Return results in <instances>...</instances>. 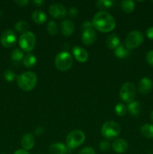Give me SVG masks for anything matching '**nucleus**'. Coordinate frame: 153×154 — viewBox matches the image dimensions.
I'll return each instance as SVG.
<instances>
[{
  "mask_svg": "<svg viewBox=\"0 0 153 154\" xmlns=\"http://www.w3.org/2000/svg\"><path fill=\"white\" fill-rule=\"evenodd\" d=\"M44 132V129L42 126H38V127L36 128L35 129V135H41Z\"/></svg>",
  "mask_w": 153,
  "mask_h": 154,
  "instance_id": "38",
  "label": "nucleus"
},
{
  "mask_svg": "<svg viewBox=\"0 0 153 154\" xmlns=\"http://www.w3.org/2000/svg\"><path fill=\"white\" fill-rule=\"evenodd\" d=\"M93 27L102 32H109L116 27V20L108 12L100 11L94 14L92 21Z\"/></svg>",
  "mask_w": 153,
  "mask_h": 154,
  "instance_id": "1",
  "label": "nucleus"
},
{
  "mask_svg": "<svg viewBox=\"0 0 153 154\" xmlns=\"http://www.w3.org/2000/svg\"><path fill=\"white\" fill-rule=\"evenodd\" d=\"M67 146L63 143H54L49 147V152L50 154H65L67 153Z\"/></svg>",
  "mask_w": 153,
  "mask_h": 154,
  "instance_id": "17",
  "label": "nucleus"
},
{
  "mask_svg": "<svg viewBox=\"0 0 153 154\" xmlns=\"http://www.w3.org/2000/svg\"><path fill=\"white\" fill-rule=\"evenodd\" d=\"M33 3L37 5L38 6H39V5H41L42 4H44V1L43 0H36V1H33Z\"/></svg>",
  "mask_w": 153,
  "mask_h": 154,
  "instance_id": "40",
  "label": "nucleus"
},
{
  "mask_svg": "<svg viewBox=\"0 0 153 154\" xmlns=\"http://www.w3.org/2000/svg\"><path fill=\"white\" fill-rule=\"evenodd\" d=\"M78 154H95L94 149L91 147H86L80 150Z\"/></svg>",
  "mask_w": 153,
  "mask_h": 154,
  "instance_id": "32",
  "label": "nucleus"
},
{
  "mask_svg": "<svg viewBox=\"0 0 153 154\" xmlns=\"http://www.w3.org/2000/svg\"><path fill=\"white\" fill-rule=\"evenodd\" d=\"M14 28L15 29L17 32H19L25 33L26 32H28L27 30H28V24L26 21L20 20L15 24Z\"/></svg>",
  "mask_w": 153,
  "mask_h": 154,
  "instance_id": "26",
  "label": "nucleus"
},
{
  "mask_svg": "<svg viewBox=\"0 0 153 154\" xmlns=\"http://www.w3.org/2000/svg\"><path fill=\"white\" fill-rule=\"evenodd\" d=\"M121 132L120 126L113 121H106L101 127V134L106 139H113L117 138Z\"/></svg>",
  "mask_w": 153,
  "mask_h": 154,
  "instance_id": "5",
  "label": "nucleus"
},
{
  "mask_svg": "<svg viewBox=\"0 0 153 154\" xmlns=\"http://www.w3.org/2000/svg\"><path fill=\"white\" fill-rule=\"evenodd\" d=\"M22 62H23V64L26 67L32 68L35 66L37 59H36V57L34 54H28L24 56L23 59H22Z\"/></svg>",
  "mask_w": 153,
  "mask_h": 154,
  "instance_id": "22",
  "label": "nucleus"
},
{
  "mask_svg": "<svg viewBox=\"0 0 153 154\" xmlns=\"http://www.w3.org/2000/svg\"><path fill=\"white\" fill-rule=\"evenodd\" d=\"M37 75L32 72H26L17 77V84L21 90L30 91L37 84Z\"/></svg>",
  "mask_w": 153,
  "mask_h": 154,
  "instance_id": "2",
  "label": "nucleus"
},
{
  "mask_svg": "<svg viewBox=\"0 0 153 154\" xmlns=\"http://www.w3.org/2000/svg\"><path fill=\"white\" fill-rule=\"evenodd\" d=\"M4 77L6 81L10 82V81H13L15 80V78H16V74L14 73V71L10 70V69H8V70H6L4 72Z\"/></svg>",
  "mask_w": 153,
  "mask_h": 154,
  "instance_id": "30",
  "label": "nucleus"
},
{
  "mask_svg": "<svg viewBox=\"0 0 153 154\" xmlns=\"http://www.w3.org/2000/svg\"><path fill=\"white\" fill-rule=\"evenodd\" d=\"M143 35L140 32L134 30L128 34L124 45L129 50H133L138 48L143 42Z\"/></svg>",
  "mask_w": 153,
  "mask_h": 154,
  "instance_id": "8",
  "label": "nucleus"
},
{
  "mask_svg": "<svg viewBox=\"0 0 153 154\" xmlns=\"http://www.w3.org/2000/svg\"><path fill=\"white\" fill-rule=\"evenodd\" d=\"M119 96L123 102L128 104L134 102L136 97V87L134 84L130 82L124 83L120 89Z\"/></svg>",
  "mask_w": 153,
  "mask_h": 154,
  "instance_id": "7",
  "label": "nucleus"
},
{
  "mask_svg": "<svg viewBox=\"0 0 153 154\" xmlns=\"http://www.w3.org/2000/svg\"><path fill=\"white\" fill-rule=\"evenodd\" d=\"M146 35L148 38L153 40V26L150 27V28H148V29H147Z\"/></svg>",
  "mask_w": 153,
  "mask_h": 154,
  "instance_id": "36",
  "label": "nucleus"
},
{
  "mask_svg": "<svg viewBox=\"0 0 153 154\" xmlns=\"http://www.w3.org/2000/svg\"><path fill=\"white\" fill-rule=\"evenodd\" d=\"M106 45L110 49L115 50L120 45L119 38L116 34L110 35L106 39Z\"/></svg>",
  "mask_w": 153,
  "mask_h": 154,
  "instance_id": "18",
  "label": "nucleus"
},
{
  "mask_svg": "<svg viewBox=\"0 0 153 154\" xmlns=\"http://www.w3.org/2000/svg\"><path fill=\"white\" fill-rule=\"evenodd\" d=\"M128 108L123 103H118L115 107V112L119 117H123L126 114Z\"/></svg>",
  "mask_w": 153,
  "mask_h": 154,
  "instance_id": "29",
  "label": "nucleus"
},
{
  "mask_svg": "<svg viewBox=\"0 0 153 154\" xmlns=\"http://www.w3.org/2000/svg\"><path fill=\"white\" fill-rule=\"evenodd\" d=\"M146 60L147 63L150 65V66H153V50L149 51L146 54Z\"/></svg>",
  "mask_w": 153,
  "mask_h": 154,
  "instance_id": "33",
  "label": "nucleus"
},
{
  "mask_svg": "<svg viewBox=\"0 0 153 154\" xmlns=\"http://www.w3.org/2000/svg\"><path fill=\"white\" fill-rule=\"evenodd\" d=\"M130 50H129L124 44H120L119 46L115 49L116 57L119 59L126 58L130 54Z\"/></svg>",
  "mask_w": 153,
  "mask_h": 154,
  "instance_id": "19",
  "label": "nucleus"
},
{
  "mask_svg": "<svg viewBox=\"0 0 153 154\" xmlns=\"http://www.w3.org/2000/svg\"><path fill=\"white\" fill-rule=\"evenodd\" d=\"M96 32L93 28L86 29L82 34V41L85 45H91L96 39Z\"/></svg>",
  "mask_w": 153,
  "mask_h": 154,
  "instance_id": "11",
  "label": "nucleus"
},
{
  "mask_svg": "<svg viewBox=\"0 0 153 154\" xmlns=\"http://www.w3.org/2000/svg\"><path fill=\"white\" fill-rule=\"evenodd\" d=\"M73 64V57L66 51L58 53L55 59V65L57 69L61 72H65L71 68Z\"/></svg>",
  "mask_w": 153,
  "mask_h": 154,
  "instance_id": "4",
  "label": "nucleus"
},
{
  "mask_svg": "<svg viewBox=\"0 0 153 154\" xmlns=\"http://www.w3.org/2000/svg\"><path fill=\"white\" fill-rule=\"evenodd\" d=\"M36 38L35 35L32 32H26L22 33L19 39V45L21 49L23 51L29 53L33 51L35 47Z\"/></svg>",
  "mask_w": 153,
  "mask_h": 154,
  "instance_id": "6",
  "label": "nucleus"
},
{
  "mask_svg": "<svg viewBox=\"0 0 153 154\" xmlns=\"http://www.w3.org/2000/svg\"><path fill=\"white\" fill-rule=\"evenodd\" d=\"M10 57L15 62L21 61L24 57L22 51L19 49V48H16V49L13 50L11 53H10Z\"/></svg>",
  "mask_w": 153,
  "mask_h": 154,
  "instance_id": "25",
  "label": "nucleus"
},
{
  "mask_svg": "<svg viewBox=\"0 0 153 154\" xmlns=\"http://www.w3.org/2000/svg\"><path fill=\"white\" fill-rule=\"evenodd\" d=\"M112 148L116 153H123L128 149V144L122 138H116L112 143Z\"/></svg>",
  "mask_w": 153,
  "mask_h": 154,
  "instance_id": "15",
  "label": "nucleus"
},
{
  "mask_svg": "<svg viewBox=\"0 0 153 154\" xmlns=\"http://www.w3.org/2000/svg\"><path fill=\"white\" fill-rule=\"evenodd\" d=\"M152 89V81L148 78H142L140 80L138 85V90L140 93L142 95H146L149 93Z\"/></svg>",
  "mask_w": 153,
  "mask_h": 154,
  "instance_id": "13",
  "label": "nucleus"
},
{
  "mask_svg": "<svg viewBox=\"0 0 153 154\" xmlns=\"http://www.w3.org/2000/svg\"><path fill=\"white\" fill-rule=\"evenodd\" d=\"M34 144H35V141H34V136L31 133L25 134L21 139V146L22 149L26 150L32 149Z\"/></svg>",
  "mask_w": 153,
  "mask_h": 154,
  "instance_id": "14",
  "label": "nucleus"
},
{
  "mask_svg": "<svg viewBox=\"0 0 153 154\" xmlns=\"http://www.w3.org/2000/svg\"><path fill=\"white\" fill-rule=\"evenodd\" d=\"M113 5V2L110 0H99L96 2V6L98 9H108Z\"/></svg>",
  "mask_w": 153,
  "mask_h": 154,
  "instance_id": "28",
  "label": "nucleus"
},
{
  "mask_svg": "<svg viewBox=\"0 0 153 154\" xmlns=\"http://www.w3.org/2000/svg\"><path fill=\"white\" fill-rule=\"evenodd\" d=\"M32 20L35 23L42 24L46 22L47 17H46V14L42 11H34L32 13Z\"/></svg>",
  "mask_w": 153,
  "mask_h": 154,
  "instance_id": "21",
  "label": "nucleus"
},
{
  "mask_svg": "<svg viewBox=\"0 0 153 154\" xmlns=\"http://www.w3.org/2000/svg\"><path fill=\"white\" fill-rule=\"evenodd\" d=\"M15 3L20 7H25L28 3V1H27V0H19V1H15Z\"/></svg>",
  "mask_w": 153,
  "mask_h": 154,
  "instance_id": "35",
  "label": "nucleus"
},
{
  "mask_svg": "<svg viewBox=\"0 0 153 154\" xmlns=\"http://www.w3.org/2000/svg\"><path fill=\"white\" fill-rule=\"evenodd\" d=\"M72 53L74 56L80 63H85L88 58V54L85 49L80 46H74L72 48Z\"/></svg>",
  "mask_w": 153,
  "mask_h": 154,
  "instance_id": "12",
  "label": "nucleus"
},
{
  "mask_svg": "<svg viewBox=\"0 0 153 154\" xmlns=\"http://www.w3.org/2000/svg\"><path fill=\"white\" fill-rule=\"evenodd\" d=\"M46 29H47V32L50 35H56L58 32V28L56 23L52 20H50L48 23Z\"/></svg>",
  "mask_w": 153,
  "mask_h": 154,
  "instance_id": "27",
  "label": "nucleus"
},
{
  "mask_svg": "<svg viewBox=\"0 0 153 154\" xmlns=\"http://www.w3.org/2000/svg\"><path fill=\"white\" fill-rule=\"evenodd\" d=\"M121 8L127 14L132 13L135 8V4L131 0H123L121 2Z\"/></svg>",
  "mask_w": 153,
  "mask_h": 154,
  "instance_id": "23",
  "label": "nucleus"
},
{
  "mask_svg": "<svg viewBox=\"0 0 153 154\" xmlns=\"http://www.w3.org/2000/svg\"><path fill=\"white\" fill-rule=\"evenodd\" d=\"M82 26H83L84 29H86L93 28L92 23V22H89V21H86L83 23V25H82Z\"/></svg>",
  "mask_w": 153,
  "mask_h": 154,
  "instance_id": "37",
  "label": "nucleus"
},
{
  "mask_svg": "<svg viewBox=\"0 0 153 154\" xmlns=\"http://www.w3.org/2000/svg\"><path fill=\"white\" fill-rule=\"evenodd\" d=\"M86 139L84 132L80 129H74L68 134L66 137V144L69 149H74L80 147Z\"/></svg>",
  "mask_w": 153,
  "mask_h": 154,
  "instance_id": "3",
  "label": "nucleus"
},
{
  "mask_svg": "<svg viewBox=\"0 0 153 154\" xmlns=\"http://www.w3.org/2000/svg\"><path fill=\"white\" fill-rule=\"evenodd\" d=\"M60 29L64 36H70L74 30V24L70 20H64L61 23Z\"/></svg>",
  "mask_w": 153,
  "mask_h": 154,
  "instance_id": "16",
  "label": "nucleus"
},
{
  "mask_svg": "<svg viewBox=\"0 0 153 154\" xmlns=\"http://www.w3.org/2000/svg\"><path fill=\"white\" fill-rule=\"evenodd\" d=\"M110 148V144L109 141H103L99 144V149L101 150L102 152L108 151Z\"/></svg>",
  "mask_w": 153,
  "mask_h": 154,
  "instance_id": "31",
  "label": "nucleus"
},
{
  "mask_svg": "<svg viewBox=\"0 0 153 154\" xmlns=\"http://www.w3.org/2000/svg\"><path fill=\"white\" fill-rule=\"evenodd\" d=\"M151 119H152V120L153 121V111L151 112Z\"/></svg>",
  "mask_w": 153,
  "mask_h": 154,
  "instance_id": "41",
  "label": "nucleus"
},
{
  "mask_svg": "<svg viewBox=\"0 0 153 154\" xmlns=\"http://www.w3.org/2000/svg\"><path fill=\"white\" fill-rule=\"evenodd\" d=\"M127 108L128 112L132 116H134V117H136V116L139 115L141 110H142V107H141L140 103L139 102H137V101H134V102L129 103Z\"/></svg>",
  "mask_w": 153,
  "mask_h": 154,
  "instance_id": "20",
  "label": "nucleus"
},
{
  "mask_svg": "<svg viewBox=\"0 0 153 154\" xmlns=\"http://www.w3.org/2000/svg\"><path fill=\"white\" fill-rule=\"evenodd\" d=\"M14 154H29L27 150H24V149H19L16 151H15V153Z\"/></svg>",
  "mask_w": 153,
  "mask_h": 154,
  "instance_id": "39",
  "label": "nucleus"
},
{
  "mask_svg": "<svg viewBox=\"0 0 153 154\" xmlns=\"http://www.w3.org/2000/svg\"><path fill=\"white\" fill-rule=\"evenodd\" d=\"M68 16H70V17H75L76 16H77L78 14V11L76 8H70L69 9L68 12Z\"/></svg>",
  "mask_w": 153,
  "mask_h": 154,
  "instance_id": "34",
  "label": "nucleus"
},
{
  "mask_svg": "<svg viewBox=\"0 0 153 154\" xmlns=\"http://www.w3.org/2000/svg\"><path fill=\"white\" fill-rule=\"evenodd\" d=\"M49 12L52 17L56 19H62L64 18L67 14L64 5L59 3L52 4L49 8Z\"/></svg>",
  "mask_w": 153,
  "mask_h": 154,
  "instance_id": "10",
  "label": "nucleus"
},
{
  "mask_svg": "<svg viewBox=\"0 0 153 154\" xmlns=\"http://www.w3.org/2000/svg\"><path fill=\"white\" fill-rule=\"evenodd\" d=\"M142 136L146 138H153V125L144 124L140 129Z\"/></svg>",
  "mask_w": 153,
  "mask_h": 154,
  "instance_id": "24",
  "label": "nucleus"
},
{
  "mask_svg": "<svg viewBox=\"0 0 153 154\" xmlns=\"http://www.w3.org/2000/svg\"><path fill=\"white\" fill-rule=\"evenodd\" d=\"M0 42L5 48H12L16 42V33L11 29H7L2 34Z\"/></svg>",
  "mask_w": 153,
  "mask_h": 154,
  "instance_id": "9",
  "label": "nucleus"
}]
</instances>
